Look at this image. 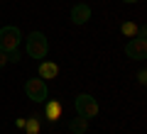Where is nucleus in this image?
Returning a JSON list of instances; mask_svg holds the SVG:
<instances>
[{"mask_svg": "<svg viewBox=\"0 0 147 134\" xmlns=\"http://www.w3.org/2000/svg\"><path fill=\"white\" fill-rule=\"evenodd\" d=\"M69 129H71L74 134H86V129H88V119H84V117H74L71 122H69Z\"/></svg>", "mask_w": 147, "mask_h": 134, "instance_id": "9", "label": "nucleus"}, {"mask_svg": "<svg viewBox=\"0 0 147 134\" xmlns=\"http://www.w3.org/2000/svg\"><path fill=\"white\" fill-rule=\"evenodd\" d=\"M44 112H47L49 122H57V119L61 117V103H59V100H49V103H44Z\"/></svg>", "mask_w": 147, "mask_h": 134, "instance_id": "7", "label": "nucleus"}, {"mask_svg": "<svg viewBox=\"0 0 147 134\" xmlns=\"http://www.w3.org/2000/svg\"><path fill=\"white\" fill-rule=\"evenodd\" d=\"M25 93L32 103H47V81L42 78H30L25 83Z\"/></svg>", "mask_w": 147, "mask_h": 134, "instance_id": "3", "label": "nucleus"}, {"mask_svg": "<svg viewBox=\"0 0 147 134\" xmlns=\"http://www.w3.org/2000/svg\"><path fill=\"white\" fill-rule=\"evenodd\" d=\"M7 63V51H3V49H0V68L5 66Z\"/></svg>", "mask_w": 147, "mask_h": 134, "instance_id": "13", "label": "nucleus"}, {"mask_svg": "<svg viewBox=\"0 0 147 134\" xmlns=\"http://www.w3.org/2000/svg\"><path fill=\"white\" fill-rule=\"evenodd\" d=\"M7 61H10V63H17V61H20V51H17V49L7 51Z\"/></svg>", "mask_w": 147, "mask_h": 134, "instance_id": "12", "label": "nucleus"}, {"mask_svg": "<svg viewBox=\"0 0 147 134\" xmlns=\"http://www.w3.org/2000/svg\"><path fill=\"white\" fill-rule=\"evenodd\" d=\"M123 3H140V0H123Z\"/></svg>", "mask_w": 147, "mask_h": 134, "instance_id": "15", "label": "nucleus"}, {"mask_svg": "<svg viewBox=\"0 0 147 134\" xmlns=\"http://www.w3.org/2000/svg\"><path fill=\"white\" fill-rule=\"evenodd\" d=\"M91 20V7L86 3H79V5L71 7V22L74 25H86Z\"/></svg>", "mask_w": 147, "mask_h": 134, "instance_id": "6", "label": "nucleus"}, {"mask_svg": "<svg viewBox=\"0 0 147 134\" xmlns=\"http://www.w3.org/2000/svg\"><path fill=\"white\" fill-rule=\"evenodd\" d=\"M74 107H76L79 117H84V119H91V117L98 115V103H96V98L88 95V93H81L79 98H76V103H74Z\"/></svg>", "mask_w": 147, "mask_h": 134, "instance_id": "2", "label": "nucleus"}, {"mask_svg": "<svg viewBox=\"0 0 147 134\" xmlns=\"http://www.w3.org/2000/svg\"><path fill=\"white\" fill-rule=\"evenodd\" d=\"M125 56L127 59H135V61H142V59L147 56V41L145 39H130L125 44Z\"/></svg>", "mask_w": 147, "mask_h": 134, "instance_id": "5", "label": "nucleus"}, {"mask_svg": "<svg viewBox=\"0 0 147 134\" xmlns=\"http://www.w3.org/2000/svg\"><path fill=\"white\" fill-rule=\"evenodd\" d=\"M137 81L145 83V81H147V73H145V71H140V73H137Z\"/></svg>", "mask_w": 147, "mask_h": 134, "instance_id": "14", "label": "nucleus"}, {"mask_svg": "<svg viewBox=\"0 0 147 134\" xmlns=\"http://www.w3.org/2000/svg\"><path fill=\"white\" fill-rule=\"evenodd\" d=\"M20 41H22V34H20L17 27H3V29H0V49H3V51L17 49Z\"/></svg>", "mask_w": 147, "mask_h": 134, "instance_id": "4", "label": "nucleus"}, {"mask_svg": "<svg viewBox=\"0 0 147 134\" xmlns=\"http://www.w3.org/2000/svg\"><path fill=\"white\" fill-rule=\"evenodd\" d=\"M47 37L42 34V32H32L30 37H27V54H30L32 59H44L47 56Z\"/></svg>", "mask_w": 147, "mask_h": 134, "instance_id": "1", "label": "nucleus"}, {"mask_svg": "<svg viewBox=\"0 0 147 134\" xmlns=\"http://www.w3.org/2000/svg\"><path fill=\"white\" fill-rule=\"evenodd\" d=\"M120 29H123V34H125V37H135V34H137L135 22H123V27H120Z\"/></svg>", "mask_w": 147, "mask_h": 134, "instance_id": "10", "label": "nucleus"}, {"mask_svg": "<svg viewBox=\"0 0 147 134\" xmlns=\"http://www.w3.org/2000/svg\"><path fill=\"white\" fill-rule=\"evenodd\" d=\"M57 73H59V66H57V63H52V61H42V63H39V78H42V81L57 78Z\"/></svg>", "mask_w": 147, "mask_h": 134, "instance_id": "8", "label": "nucleus"}, {"mask_svg": "<svg viewBox=\"0 0 147 134\" xmlns=\"http://www.w3.org/2000/svg\"><path fill=\"white\" fill-rule=\"evenodd\" d=\"M25 132L27 134H37L39 132V122H37V119H27L25 122Z\"/></svg>", "mask_w": 147, "mask_h": 134, "instance_id": "11", "label": "nucleus"}]
</instances>
